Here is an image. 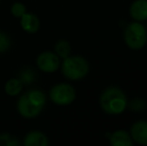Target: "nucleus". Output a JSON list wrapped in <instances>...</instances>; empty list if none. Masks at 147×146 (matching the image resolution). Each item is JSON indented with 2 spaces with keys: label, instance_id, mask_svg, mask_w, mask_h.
Wrapping results in <instances>:
<instances>
[{
  "label": "nucleus",
  "instance_id": "1",
  "mask_svg": "<svg viewBox=\"0 0 147 146\" xmlns=\"http://www.w3.org/2000/svg\"><path fill=\"white\" fill-rule=\"evenodd\" d=\"M46 96L39 89H31L23 94L17 102V109L21 116L25 118L36 117L44 108Z\"/></svg>",
  "mask_w": 147,
  "mask_h": 146
},
{
  "label": "nucleus",
  "instance_id": "2",
  "mask_svg": "<svg viewBox=\"0 0 147 146\" xmlns=\"http://www.w3.org/2000/svg\"><path fill=\"white\" fill-rule=\"evenodd\" d=\"M99 102L105 112L112 115L122 113L127 105L125 93L117 87L106 88L101 94Z\"/></svg>",
  "mask_w": 147,
  "mask_h": 146
},
{
  "label": "nucleus",
  "instance_id": "3",
  "mask_svg": "<svg viewBox=\"0 0 147 146\" xmlns=\"http://www.w3.org/2000/svg\"><path fill=\"white\" fill-rule=\"evenodd\" d=\"M89 71V63L82 56H67L62 63V73L66 78L78 80L85 77Z\"/></svg>",
  "mask_w": 147,
  "mask_h": 146
},
{
  "label": "nucleus",
  "instance_id": "4",
  "mask_svg": "<svg viewBox=\"0 0 147 146\" xmlns=\"http://www.w3.org/2000/svg\"><path fill=\"white\" fill-rule=\"evenodd\" d=\"M124 40L127 46L133 50L144 47L147 41V31L139 22H131L124 30Z\"/></svg>",
  "mask_w": 147,
  "mask_h": 146
},
{
  "label": "nucleus",
  "instance_id": "5",
  "mask_svg": "<svg viewBox=\"0 0 147 146\" xmlns=\"http://www.w3.org/2000/svg\"><path fill=\"white\" fill-rule=\"evenodd\" d=\"M50 99L57 105H68L72 103L76 97V92L73 86L66 83L57 84L53 86L50 90Z\"/></svg>",
  "mask_w": 147,
  "mask_h": 146
},
{
  "label": "nucleus",
  "instance_id": "6",
  "mask_svg": "<svg viewBox=\"0 0 147 146\" xmlns=\"http://www.w3.org/2000/svg\"><path fill=\"white\" fill-rule=\"evenodd\" d=\"M60 60L59 56L53 52L45 51L37 57V66L40 70L47 73L55 72L59 68Z\"/></svg>",
  "mask_w": 147,
  "mask_h": 146
},
{
  "label": "nucleus",
  "instance_id": "7",
  "mask_svg": "<svg viewBox=\"0 0 147 146\" xmlns=\"http://www.w3.org/2000/svg\"><path fill=\"white\" fill-rule=\"evenodd\" d=\"M131 138L136 143L147 145V121L140 120L135 122L131 127Z\"/></svg>",
  "mask_w": 147,
  "mask_h": 146
},
{
  "label": "nucleus",
  "instance_id": "8",
  "mask_svg": "<svg viewBox=\"0 0 147 146\" xmlns=\"http://www.w3.org/2000/svg\"><path fill=\"white\" fill-rule=\"evenodd\" d=\"M130 15L136 21L147 19V0H136L130 6Z\"/></svg>",
  "mask_w": 147,
  "mask_h": 146
},
{
  "label": "nucleus",
  "instance_id": "9",
  "mask_svg": "<svg viewBox=\"0 0 147 146\" xmlns=\"http://www.w3.org/2000/svg\"><path fill=\"white\" fill-rule=\"evenodd\" d=\"M21 27L24 31H26L27 33L33 34L35 32L38 31L39 29V19L35 14L32 13H24L21 16Z\"/></svg>",
  "mask_w": 147,
  "mask_h": 146
},
{
  "label": "nucleus",
  "instance_id": "10",
  "mask_svg": "<svg viewBox=\"0 0 147 146\" xmlns=\"http://www.w3.org/2000/svg\"><path fill=\"white\" fill-rule=\"evenodd\" d=\"M23 144L25 146H47L48 139L40 131H31L25 136Z\"/></svg>",
  "mask_w": 147,
  "mask_h": 146
},
{
  "label": "nucleus",
  "instance_id": "11",
  "mask_svg": "<svg viewBox=\"0 0 147 146\" xmlns=\"http://www.w3.org/2000/svg\"><path fill=\"white\" fill-rule=\"evenodd\" d=\"M110 143L113 146H131L132 138L126 131L117 130L111 134Z\"/></svg>",
  "mask_w": 147,
  "mask_h": 146
},
{
  "label": "nucleus",
  "instance_id": "12",
  "mask_svg": "<svg viewBox=\"0 0 147 146\" xmlns=\"http://www.w3.org/2000/svg\"><path fill=\"white\" fill-rule=\"evenodd\" d=\"M23 84L17 78H11L5 84V92L10 96H16L21 92Z\"/></svg>",
  "mask_w": 147,
  "mask_h": 146
},
{
  "label": "nucleus",
  "instance_id": "13",
  "mask_svg": "<svg viewBox=\"0 0 147 146\" xmlns=\"http://www.w3.org/2000/svg\"><path fill=\"white\" fill-rule=\"evenodd\" d=\"M55 51L56 54L61 58H66L67 56H69L70 51H71V47L68 41L66 40H59L55 45Z\"/></svg>",
  "mask_w": 147,
  "mask_h": 146
},
{
  "label": "nucleus",
  "instance_id": "14",
  "mask_svg": "<svg viewBox=\"0 0 147 146\" xmlns=\"http://www.w3.org/2000/svg\"><path fill=\"white\" fill-rule=\"evenodd\" d=\"M20 145L17 138L11 136L10 134H1L0 135V146H18Z\"/></svg>",
  "mask_w": 147,
  "mask_h": 146
},
{
  "label": "nucleus",
  "instance_id": "15",
  "mask_svg": "<svg viewBox=\"0 0 147 146\" xmlns=\"http://www.w3.org/2000/svg\"><path fill=\"white\" fill-rule=\"evenodd\" d=\"M26 12V7L24 4L20 3V2H15L11 7V13L13 14L15 17H21L24 13Z\"/></svg>",
  "mask_w": 147,
  "mask_h": 146
},
{
  "label": "nucleus",
  "instance_id": "16",
  "mask_svg": "<svg viewBox=\"0 0 147 146\" xmlns=\"http://www.w3.org/2000/svg\"><path fill=\"white\" fill-rule=\"evenodd\" d=\"M10 47V38L4 32L0 31V52H5Z\"/></svg>",
  "mask_w": 147,
  "mask_h": 146
}]
</instances>
